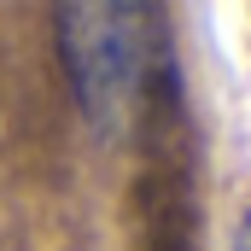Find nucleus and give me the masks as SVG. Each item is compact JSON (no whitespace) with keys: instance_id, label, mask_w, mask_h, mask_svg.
I'll list each match as a JSON object with an SVG mask.
<instances>
[{"instance_id":"2","label":"nucleus","mask_w":251,"mask_h":251,"mask_svg":"<svg viewBox=\"0 0 251 251\" xmlns=\"http://www.w3.org/2000/svg\"><path fill=\"white\" fill-rule=\"evenodd\" d=\"M234 251H251V210H246V222H240V234H234Z\"/></svg>"},{"instance_id":"1","label":"nucleus","mask_w":251,"mask_h":251,"mask_svg":"<svg viewBox=\"0 0 251 251\" xmlns=\"http://www.w3.org/2000/svg\"><path fill=\"white\" fill-rule=\"evenodd\" d=\"M76 111L94 134H128L170 82V24L146 0H76L53 12Z\"/></svg>"}]
</instances>
